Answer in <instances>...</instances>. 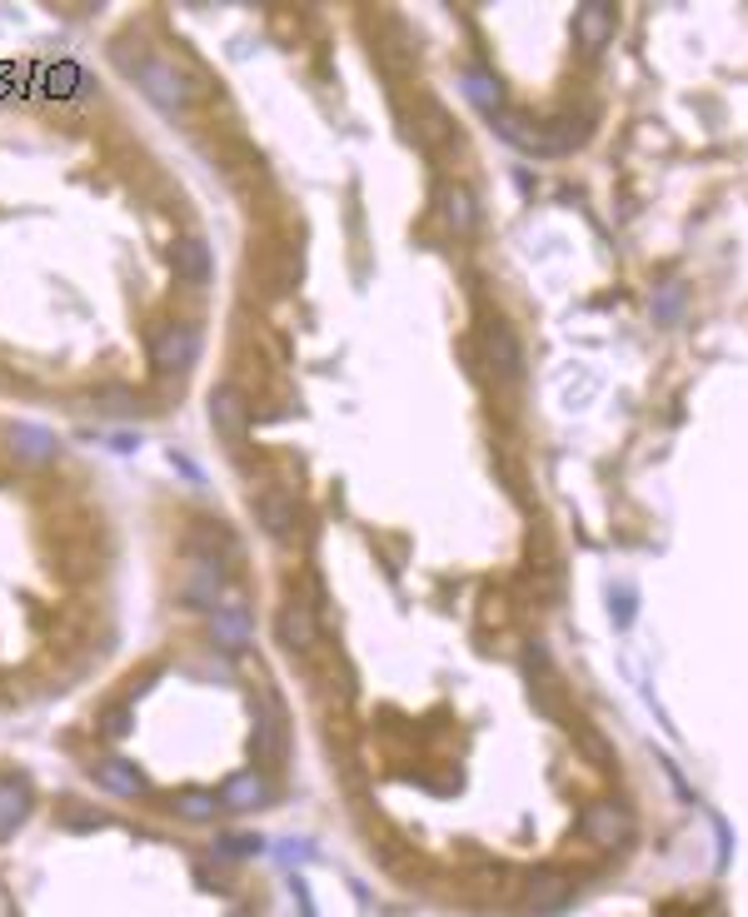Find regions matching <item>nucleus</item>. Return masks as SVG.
<instances>
[{"label":"nucleus","mask_w":748,"mask_h":917,"mask_svg":"<svg viewBox=\"0 0 748 917\" xmlns=\"http://www.w3.org/2000/svg\"><path fill=\"white\" fill-rule=\"evenodd\" d=\"M200 355V329L185 320H170V324H155L150 329V365L160 374H175V369L196 365Z\"/></svg>","instance_id":"obj_1"},{"label":"nucleus","mask_w":748,"mask_h":917,"mask_svg":"<svg viewBox=\"0 0 748 917\" xmlns=\"http://www.w3.org/2000/svg\"><path fill=\"white\" fill-rule=\"evenodd\" d=\"M135 80H141V90L155 100V105H165V110H180V105H190L196 100V86L175 70L170 60H155V55H141L135 60Z\"/></svg>","instance_id":"obj_2"},{"label":"nucleus","mask_w":748,"mask_h":917,"mask_svg":"<svg viewBox=\"0 0 748 917\" xmlns=\"http://www.w3.org/2000/svg\"><path fill=\"white\" fill-rule=\"evenodd\" d=\"M210 424H215V434L225 444H239L245 439V424H249V404L239 400L235 384H220L215 400H210Z\"/></svg>","instance_id":"obj_3"},{"label":"nucleus","mask_w":748,"mask_h":917,"mask_svg":"<svg viewBox=\"0 0 748 917\" xmlns=\"http://www.w3.org/2000/svg\"><path fill=\"white\" fill-rule=\"evenodd\" d=\"M320 638V624H315V604H304V599H290L280 608V644L290 653H310Z\"/></svg>","instance_id":"obj_4"},{"label":"nucleus","mask_w":748,"mask_h":917,"mask_svg":"<svg viewBox=\"0 0 748 917\" xmlns=\"http://www.w3.org/2000/svg\"><path fill=\"white\" fill-rule=\"evenodd\" d=\"M255 514H260V524L275 539H294V494H284V489H275V484H260L255 489Z\"/></svg>","instance_id":"obj_5"},{"label":"nucleus","mask_w":748,"mask_h":917,"mask_svg":"<svg viewBox=\"0 0 748 917\" xmlns=\"http://www.w3.org/2000/svg\"><path fill=\"white\" fill-rule=\"evenodd\" d=\"M170 259H175V275H180L190 290H200V284L210 280V245L205 239H180V245L170 249Z\"/></svg>","instance_id":"obj_6"},{"label":"nucleus","mask_w":748,"mask_h":917,"mask_svg":"<svg viewBox=\"0 0 748 917\" xmlns=\"http://www.w3.org/2000/svg\"><path fill=\"white\" fill-rule=\"evenodd\" d=\"M574 35L584 41V51H599L614 35V5H584L574 15Z\"/></svg>","instance_id":"obj_7"},{"label":"nucleus","mask_w":748,"mask_h":917,"mask_svg":"<svg viewBox=\"0 0 748 917\" xmlns=\"http://www.w3.org/2000/svg\"><path fill=\"white\" fill-rule=\"evenodd\" d=\"M439 210H445V225L455 230V235H469V230H475V200H469V190L449 184V190L439 194Z\"/></svg>","instance_id":"obj_8"},{"label":"nucleus","mask_w":748,"mask_h":917,"mask_svg":"<svg viewBox=\"0 0 748 917\" xmlns=\"http://www.w3.org/2000/svg\"><path fill=\"white\" fill-rule=\"evenodd\" d=\"M245 634H249V628H245V608L215 614V638H220L225 648H239V644H245Z\"/></svg>","instance_id":"obj_9"},{"label":"nucleus","mask_w":748,"mask_h":917,"mask_svg":"<svg viewBox=\"0 0 748 917\" xmlns=\"http://www.w3.org/2000/svg\"><path fill=\"white\" fill-rule=\"evenodd\" d=\"M11 449L25 454V459H35V465H41V459H51V439H45L41 429H15L11 434Z\"/></svg>","instance_id":"obj_10"},{"label":"nucleus","mask_w":748,"mask_h":917,"mask_svg":"<svg viewBox=\"0 0 748 917\" xmlns=\"http://www.w3.org/2000/svg\"><path fill=\"white\" fill-rule=\"evenodd\" d=\"M100 734H105V738H125V734H131V703H115V708L100 718Z\"/></svg>","instance_id":"obj_11"}]
</instances>
